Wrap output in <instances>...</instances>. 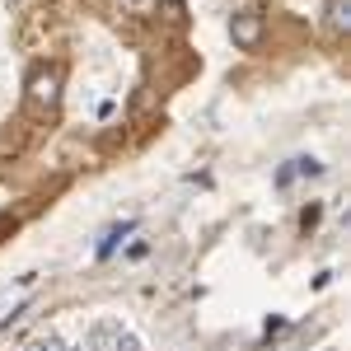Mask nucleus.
I'll return each mask as SVG.
<instances>
[{
    "label": "nucleus",
    "instance_id": "3",
    "mask_svg": "<svg viewBox=\"0 0 351 351\" xmlns=\"http://www.w3.org/2000/svg\"><path fill=\"white\" fill-rule=\"evenodd\" d=\"M33 99H47V104L56 99V80L52 75H38V80H33Z\"/></svg>",
    "mask_w": 351,
    "mask_h": 351
},
{
    "label": "nucleus",
    "instance_id": "1",
    "mask_svg": "<svg viewBox=\"0 0 351 351\" xmlns=\"http://www.w3.org/2000/svg\"><path fill=\"white\" fill-rule=\"evenodd\" d=\"M132 230H136L132 220H127V225H117V230H108V239L99 243V258H108V253H112V248H117V243H122V239H127V234H132Z\"/></svg>",
    "mask_w": 351,
    "mask_h": 351
},
{
    "label": "nucleus",
    "instance_id": "5",
    "mask_svg": "<svg viewBox=\"0 0 351 351\" xmlns=\"http://www.w3.org/2000/svg\"><path fill=\"white\" fill-rule=\"evenodd\" d=\"M28 351H66V347H61V342H56L52 332H47V337H38V342H33Z\"/></svg>",
    "mask_w": 351,
    "mask_h": 351
},
{
    "label": "nucleus",
    "instance_id": "4",
    "mask_svg": "<svg viewBox=\"0 0 351 351\" xmlns=\"http://www.w3.org/2000/svg\"><path fill=\"white\" fill-rule=\"evenodd\" d=\"M234 38H239L243 47H248V43L258 38V19H239V24H234Z\"/></svg>",
    "mask_w": 351,
    "mask_h": 351
},
{
    "label": "nucleus",
    "instance_id": "2",
    "mask_svg": "<svg viewBox=\"0 0 351 351\" xmlns=\"http://www.w3.org/2000/svg\"><path fill=\"white\" fill-rule=\"evenodd\" d=\"M347 19H351V0H332V5H328V24L347 28Z\"/></svg>",
    "mask_w": 351,
    "mask_h": 351
}]
</instances>
